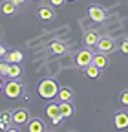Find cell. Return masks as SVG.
I'll return each instance as SVG.
<instances>
[{
    "label": "cell",
    "mask_w": 128,
    "mask_h": 132,
    "mask_svg": "<svg viewBox=\"0 0 128 132\" xmlns=\"http://www.w3.org/2000/svg\"><path fill=\"white\" fill-rule=\"evenodd\" d=\"M59 88H60V85L55 79H42L37 85V92L42 99H55L59 94Z\"/></svg>",
    "instance_id": "obj_1"
},
{
    "label": "cell",
    "mask_w": 128,
    "mask_h": 132,
    "mask_svg": "<svg viewBox=\"0 0 128 132\" xmlns=\"http://www.w3.org/2000/svg\"><path fill=\"white\" fill-rule=\"evenodd\" d=\"M26 92V86L20 82V79H9L4 85V95L7 99H17Z\"/></svg>",
    "instance_id": "obj_2"
},
{
    "label": "cell",
    "mask_w": 128,
    "mask_h": 132,
    "mask_svg": "<svg viewBox=\"0 0 128 132\" xmlns=\"http://www.w3.org/2000/svg\"><path fill=\"white\" fill-rule=\"evenodd\" d=\"M93 62V52L90 48H84V50H79L75 53V64L79 66L81 70H84L86 66H90Z\"/></svg>",
    "instance_id": "obj_3"
},
{
    "label": "cell",
    "mask_w": 128,
    "mask_h": 132,
    "mask_svg": "<svg viewBox=\"0 0 128 132\" xmlns=\"http://www.w3.org/2000/svg\"><path fill=\"white\" fill-rule=\"evenodd\" d=\"M88 19L92 22H97V24L104 22L106 20V9L103 6H99V4H92L88 7Z\"/></svg>",
    "instance_id": "obj_4"
},
{
    "label": "cell",
    "mask_w": 128,
    "mask_h": 132,
    "mask_svg": "<svg viewBox=\"0 0 128 132\" xmlns=\"http://www.w3.org/2000/svg\"><path fill=\"white\" fill-rule=\"evenodd\" d=\"M31 119V114L28 108L20 106L17 110H13V125H17V127H26Z\"/></svg>",
    "instance_id": "obj_5"
},
{
    "label": "cell",
    "mask_w": 128,
    "mask_h": 132,
    "mask_svg": "<svg viewBox=\"0 0 128 132\" xmlns=\"http://www.w3.org/2000/svg\"><path fill=\"white\" fill-rule=\"evenodd\" d=\"M97 52H101V53H112L114 50L117 48V44H115V40L112 39V37H108V35H104V37H101L99 39V42H97Z\"/></svg>",
    "instance_id": "obj_6"
},
{
    "label": "cell",
    "mask_w": 128,
    "mask_h": 132,
    "mask_svg": "<svg viewBox=\"0 0 128 132\" xmlns=\"http://www.w3.org/2000/svg\"><path fill=\"white\" fill-rule=\"evenodd\" d=\"M37 16L40 20H46V22H51V20H55V16H57V13H55V9H53V6H40L39 9H37Z\"/></svg>",
    "instance_id": "obj_7"
},
{
    "label": "cell",
    "mask_w": 128,
    "mask_h": 132,
    "mask_svg": "<svg viewBox=\"0 0 128 132\" xmlns=\"http://www.w3.org/2000/svg\"><path fill=\"white\" fill-rule=\"evenodd\" d=\"M114 127L119 130H126L128 128V112L126 110H117L114 114Z\"/></svg>",
    "instance_id": "obj_8"
},
{
    "label": "cell",
    "mask_w": 128,
    "mask_h": 132,
    "mask_svg": "<svg viewBox=\"0 0 128 132\" xmlns=\"http://www.w3.org/2000/svg\"><path fill=\"white\" fill-rule=\"evenodd\" d=\"M9 127H13V110L6 108L0 112V132H6Z\"/></svg>",
    "instance_id": "obj_9"
},
{
    "label": "cell",
    "mask_w": 128,
    "mask_h": 132,
    "mask_svg": "<svg viewBox=\"0 0 128 132\" xmlns=\"http://www.w3.org/2000/svg\"><path fill=\"white\" fill-rule=\"evenodd\" d=\"M83 39H84L86 48H93V46H97V42L101 39V33L97 29H88V31H84V37Z\"/></svg>",
    "instance_id": "obj_10"
},
{
    "label": "cell",
    "mask_w": 128,
    "mask_h": 132,
    "mask_svg": "<svg viewBox=\"0 0 128 132\" xmlns=\"http://www.w3.org/2000/svg\"><path fill=\"white\" fill-rule=\"evenodd\" d=\"M0 13H2L4 16H17L19 13V6L13 4L11 0H4L2 4H0Z\"/></svg>",
    "instance_id": "obj_11"
},
{
    "label": "cell",
    "mask_w": 128,
    "mask_h": 132,
    "mask_svg": "<svg viewBox=\"0 0 128 132\" xmlns=\"http://www.w3.org/2000/svg\"><path fill=\"white\" fill-rule=\"evenodd\" d=\"M26 128H28V132H46L48 130L46 123L42 119H39V118H31L29 123L26 125Z\"/></svg>",
    "instance_id": "obj_12"
},
{
    "label": "cell",
    "mask_w": 128,
    "mask_h": 132,
    "mask_svg": "<svg viewBox=\"0 0 128 132\" xmlns=\"http://www.w3.org/2000/svg\"><path fill=\"white\" fill-rule=\"evenodd\" d=\"M59 112H60V116L64 119H68V118H71L75 114V106H73L71 101H60L59 103Z\"/></svg>",
    "instance_id": "obj_13"
},
{
    "label": "cell",
    "mask_w": 128,
    "mask_h": 132,
    "mask_svg": "<svg viewBox=\"0 0 128 132\" xmlns=\"http://www.w3.org/2000/svg\"><path fill=\"white\" fill-rule=\"evenodd\" d=\"M92 64H95L99 70H106L108 66H110V59H108V53H93V62Z\"/></svg>",
    "instance_id": "obj_14"
},
{
    "label": "cell",
    "mask_w": 128,
    "mask_h": 132,
    "mask_svg": "<svg viewBox=\"0 0 128 132\" xmlns=\"http://www.w3.org/2000/svg\"><path fill=\"white\" fill-rule=\"evenodd\" d=\"M48 50H50L51 53L62 55V53H66V52H68V44H66V42H62V40H53V42L48 44Z\"/></svg>",
    "instance_id": "obj_15"
},
{
    "label": "cell",
    "mask_w": 128,
    "mask_h": 132,
    "mask_svg": "<svg viewBox=\"0 0 128 132\" xmlns=\"http://www.w3.org/2000/svg\"><path fill=\"white\" fill-rule=\"evenodd\" d=\"M4 59H6V62H9V64H20L22 59H24V55H22L20 50H11V52L6 53Z\"/></svg>",
    "instance_id": "obj_16"
},
{
    "label": "cell",
    "mask_w": 128,
    "mask_h": 132,
    "mask_svg": "<svg viewBox=\"0 0 128 132\" xmlns=\"http://www.w3.org/2000/svg\"><path fill=\"white\" fill-rule=\"evenodd\" d=\"M57 99H59V103L60 101H71L73 99V90L70 86H60L59 94H57Z\"/></svg>",
    "instance_id": "obj_17"
},
{
    "label": "cell",
    "mask_w": 128,
    "mask_h": 132,
    "mask_svg": "<svg viewBox=\"0 0 128 132\" xmlns=\"http://www.w3.org/2000/svg\"><path fill=\"white\" fill-rule=\"evenodd\" d=\"M83 72H84V75H86V77H90V79H99L103 70H99L95 64H90V66H86Z\"/></svg>",
    "instance_id": "obj_18"
},
{
    "label": "cell",
    "mask_w": 128,
    "mask_h": 132,
    "mask_svg": "<svg viewBox=\"0 0 128 132\" xmlns=\"http://www.w3.org/2000/svg\"><path fill=\"white\" fill-rule=\"evenodd\" d=\"M7 77H9V79H20V77H22V68H20V64H9Z\"/></svg>",
    "instance_id": "obj_19"
},
{
    "label": "cell",
    "mask_w": 128,
    "mask_h": 132,
    "mask_svg": "<svg viewBox=\"0 0 128 132\" xmlns=\"http://www.w3.org/2000/svg\"><path fill=\"white\" fill-rule=\"evenodd\" d=\"M60 112H59V103H50V105H48L46 106V116H48V118H55V116H59Z\"/></svg>",
    "instance_id": "obj_20"
},
{
    "label": "cell",
    "mask_w": 128,
    "mask_h": 132,
    "mask_svg": "<svg viewBox=\"0 0 128 132\" xmlns=\"http://www.w3.org/2000/svg\"><path fill=\"white\" fill-rule=\"evenodd\" d=\"M119 103H121V106L128 108V88H126V90H123V92L119 94Z\"/></svg>",
    "instance_id": "obj_21"
},
{
    "label": "cell",
    "mask_w": 128,
    "mask_h": 132,
    "mask_svg": "<svg viewBox=\"0 0 128 132\" xmlns=\"http://www.w3.org/2000/svg\"><path fill=\"white\" fill-rule=\"evenodd\" d=\"M7 72H9V62L2 61V62H0V75H2V77H7Z\"/></svg>",
    "instance_id": "obj_22"
},
{
    "label": "cell",
    "mask_w": 128,
    "mask_h": 132,
    "mask_svg": "<svg viewBox=\"0 0 128 132\" xmlns=\"http://www.w3.org/2000/svg\"><path fill=\"white\" fill-rule=\"evenodd\" d=\"M119 50H121V53H123V55H128V39H124V40L121 42Z\"/></svg>",
    "instance_id": "obj_23"
},
{
    "label": "cell",
    "mask_w": 128,
    "mask_h": 132,
    "mask_svg": "<svg viewBox=\"0 0 128 132\" xmlns=\"http://www.w3.org/2000/svg\"><path fill=\"white\" fill-rule=\"evenodd\" d=\"M64 2H66V0H50V6H53V7H60V6H64Z\"/></svg>",
    "instance_id": "obj_24"
},
{
    "label": "cell",
    "mask_w": 128,
    "mask_h": 132,
    "mask_svg": "<svg viewBox=\"0 0 128 132\" xmlns=\"http://www.w3.org/2000/svg\"><path fill=\"white\" fill-rule=\"evenodd\" d=\"M62 119H64V118H62V116L59 114V116H55V118H51V125H59Z\"/></svg>",
    "instance_id": "obj_25"
},
{
    "label": "cell",
    "mask_w": 128,
    "mask_h": 132,
    "mask_svg": "<svg viewBox=\"0 0 128 132\" xmlns=\"http://www.w3.org/2000/svg\"><path fill=\"white\" fill-rule=\"evenodd\" d=\"M6 53H7V48H6L4 44H0V57L4 59V57H6Z\"/></svg>",
    "instance_id": "obj_26"
},
{
    "label": "cell",
    "mask_w": 128,
    "mask_h": 132,
    "mask_svg": "<svg viewBox=\"0 0 128 132\" xmlns=\"http://www.w3.org/2000/svg\"><path fill=\"white\" fill-rule=\"evenodd\" d=\"M6 132H22V130H20L19 127H9V128H7Z\"/></svg>",
    "instance_id": "obj_27"
},
{
    "label": "cell",
    "mask_w": 128,
    "mask_h": 132,
    "mask_svg": "<svg viewBox=\"0 0 128 132\" xmlns=\"http://www.w3.org/2000/svg\"><path fill=\"white\" fill-rule=\"evenodd\" d=\"M11 2H13V4H17V6H22V4L28 2V0H11Z\"/></svg>",
    "instance_id": "obj_28"
},
{
    "label": "cell",
    "mask_w": 128,
    "mask_h": 132,
    "mask_svg": "<svg viewBox=\"0 0 128 132\" xmlns=\"http://www.w3.org/2000/svg\"><path fill=\"white\" fill-rule=\"evenodd\" d=\"M4 85H6V81L2 79V75H0V92H4Z\"/></svg>",
    "instance_id": "obj_29"
},
{
    "label": "cell",
    "mask_w": 128,
    "mask_h": 132,
    "mask_svg": "<svg viewBox=\"0 0 128 132\" xmlns=\"http://www.w3.org/2000/svg\"><path fill=\"white\" fill-rule=\"evenodd\" d=\"M33 2H42V0H33Z\"/></svg>",
    "instance_id": "obj_30"
},
{
    "label": "cell",
    "mask_w": 128,
    "mask_h": 132,
    "mask_svg": "<svg viewBox=\"0 0 128 132\" xmlns=\"http://www.w3.org/2000/svg\"><path fill=\"white\" fill-rule=\"evenodd\" d=\"M66 2H73V0H66Z\"/></svg>",
    "instance_id": "obj_31"
},
{
    "label": "cell",
    "mask_w": 128,
    "mask_h": 132,
    "mask_svg": "<svg viewBox=\"0 0 128 132\" xmlns=\"http://www.w3.org/2000/svg\"><path fill=\"white\" fill-rule=\"evenodd\" d=\"M46 132H53V130H46Z\"/></svg>",
    "instance_id": "obj_32"
},
{
    "label": "cell",
    "mask_w": 128,
    "mask_h": 132,
    "mask_svg": "<svg viewBox=\"0 0 128 132\" xmlns=\"http://www.w3.org/2000/svg\"><path fill=\"white\" fill-rule=\"evenodd\" d=\"M0 62H2V57H0Z\"/></svg>",
    "instance_id": "obj_33"
},
{
    "label": "cell",
    "mask_w": 128,
    "mask_h": 132,
    "mask_svg": "<svg viewBox=\"0 0 128 132\" xmlns=\"http://www.w3.org/2000/svg\"><path fill=\"white\" fill-rule=\"evenodd\" d=\"M70 132H73V130H70Z\"/></svg>",
    "instance_id": "obj_34"
},
{
    "label": "cell",
    "mask_w": 128,
    "mask_h": 132,
    "mask_svg": "<svg viewBox=\"0 0 128 132\" xmlns=\"http://www.w3.org/2000/svg\"><path fill=\"white\" fill-rule=\"evenodd\" d=\"M0 31H2V29H0Z\"/></svg>",
    "instance_id": "obj_35"
}]
</instances>
